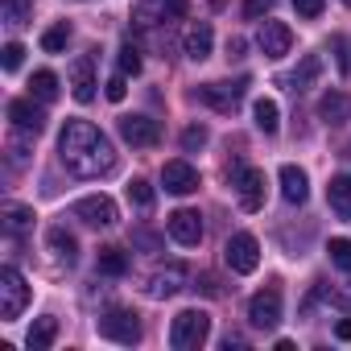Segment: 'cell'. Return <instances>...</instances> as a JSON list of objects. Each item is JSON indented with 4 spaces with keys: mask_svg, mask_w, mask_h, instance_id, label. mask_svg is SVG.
<instances>
[{
    "mask_svg": "<svg viewBox=\"0 0 351 351\" xmlns=\"http://www.w3.org/2000/svg\"><path fill=\"white\" fill-rule=\"evenodd\" d=\"M58 153L75 178H104L116 169V149L91 120H66L58 136Z\"/></svg>",
    "mask_w": 351,
    "mask_h": 351,
    "instance_id": "6da1fadb",
    "label": "cell"
},
{
    "mask_svg": "<svg viewBox=\"0 0 351 351\" xmlns=\"http://www.w3.org/2000/svg\"><path fill=\"white\" fill-rule=\"evenodd\" d=\"M207 335H211V314L207 310H182L178 318L169 322V347H178V351L203 347Z\"/></svg>",
    "mask_w": 351,
    "mask_h": 351,
    "instance_id": "7a4b0ae2",
    "label": "cell"
},
{
    "mask_svg": "<svg viewBox=\"0 0 351 351\" xmlns=\"http://www.w3.org/2000/svg\"><path fill=\"white\" fill-rule=\"evenodd\" d=\"M95 330H99L104 339H112V343H124V347L141 343V318H136V310H124V306L104 310V314L95 318Z\"/></svg>",
    "mask_w": 351,
    "mask_h": 351,
    "instance_id": "3957f363",
    "label": "cell"
},
{
    "mask_svg": "<svg viewBox=\"0 0 351 351\" xmlns=\"http://www.w3.org/2000/svg\"><path fill=\"white\" fill-rule=\"evenodd\" d=\"M25 306H29V285H25V277H21L13 265H5V269H0V318L13 322V318H21Z\"/></svg>",
    "mask_w": 351,
    "mask_h": 351,
    "instance_id": "277c9868",
    "label": "cell"
},
{
    "mask_svg": "<svg viewBox=\"0 0 351 351\" xmlns=\"http://www.w3.org/2000/svg\"><path fill=\"white\" fill-rule=\"evenodd\" d=\"M228 178L240 191V207L244 211H261L265 207V169H248V165H228Z\"/></svg>",
    "mask_w": 351,
    "mask_h": 351,
    "instance_id": "5b68a950",
    "label": "cell"
},
{
    "mask_svg": "<svg viewBox=\"0 0 351 351\" xmlns=\"http://www.w3.org/2000/svg\"><path fill=\"white\" fill-rule=\"evenodd\" d=\"M223 261H228V269L232 273H256V265H261V244H256V236L252 232H236L232 240H228V248H223Z\"/></svg>",
    "mask_w": 351,
    "mask_h": 351,
    "instance_id": "8992f818",
    "label": "cell"
},
{
    "mask_svg": "<svg viewBox=\"0 0 351 351\" xmlns=\"http://www.w3.org/2000/svg\"><path fill=\"white\" fill-rule=\"evenodd\" d=\"M248 322H252L256 330H273V326L281 322V289H277V285H265L261 293H252V302H248Z\"/></svg>",
    "mask_w": 351,
    "mask_h": 351,
    "instance_id": "52a82bcc",
    "label": "cell"
},
{
    "mask_svg": "<svg viewBox=\"0 0 351 351\" xmlns=\"http://www.w3.org/2000/svg\"><path fill=\"white\" fill-rule=\"evenodd\" d=\"M244 91H248V79H236V83H207V87H199L195 95H199L203 104H211L215 112H236L240 99H244Z\"/></svg>",
    "mask_w": 351,
    "mask_h": 351,
    "instance_id": "ba28073f",
    "label": "cell"
},
{
    "mask_svg": "<svg viewBox=\"0 0 351 351\" xmlns=\"http://www.w3.org/2000/svg\"><path fill=\"white\" fill-rule=\"evenodd\" d=\"M71 215L83 219L87 228H112V223H116V203H112L108 195H87V199H79V203L71 207Z\"/></svg>",
    "mask_w": 351,
    "mask_h": 351,
    "instance_id": "9c48e42d",
    "label": "cell"
},
{
    "mask_svg": "<svg viewBox=\"0 0 351 351\" xmlns=\"http://www.w3.org/2000/svg\"><path fill=\"white\" fill-rule=\"evenodd\" d=\"M120 136L132 149H153L161 141V124L153 116H120Z\"/></svg>",
    "mask_w": 351,
    "mask_h": 351,
    "instance_id": "30bf717a",
    "label": "cell"
},
{
    "mask_svg": "<svg viewBox=\"0 0 351 351\" xmlns=\"http://www.w3.org/2000/svg\"><path fill=\"white\" fill-rule=\"evenodd\" d=\"M161 182H165V191L169 195H195L199 191V169L191 165V161H165L161 165Z\"/></svg>",
    "mask_w": 351,
    "mask_h": 351,
    "instance_id": "8fae6325",
    "label": "cell"
},
{
    "mask_svg": "<svg viewBox=\"0 0 351 351\" xmlns=\"http://www.w3.org/2000/svg\"><path fill=\"white\" fill-rule=\"evenodd\" d=\"M165 228H169V236H173V240L186 244V248H195V244L203 240V215H199V211H191V207H178V211L165 219Z\"/></svg>",
    "mask_w": 351,
    "mask_h": 351,
    "instance_id": "7c38bea8",
    "label": "cell"
},
{
    "mask_svg": "<svg viewBox=\"0 0 351 351\" xmlns=\"http://www.w3.org/2000/svg\"><path fill=\"white\" fill-rule=\"evenodd\" d=\"M186 281H191V269L186 265H165V269H157L153 277H149V298H173L178 289H186Z\"/></svg>",
    "mask_w": 351,
    "mask_h": 351,
    "instance_id": "4fadbf2b",
    "label": "cell"
},
{
    "mask_svg": "<svg viewBox=\"0 0 351 351\" xmlns=\"http://www.w3.org/2000/svg\"><path fill=\"white\" fill-rule=\"evenodd\" d=\"M256 46L265 50V58H285V54H289V46H293V34H289V25H285V21H265V25H261Z\"/></svg>",
    "mask_w": 351,
    "mask_h": 351,
    "instance_id": "5bb4252c",
    "label": "cell"
},
{
    "mask_svg": "<svg viewBox=\"0 0 351 351\" xmlns=\"http://www.w3.org/2000/svg\"><path fill=\"white\" fill-rule=\"evenodd\" d=\"M9 120H13V128H21V132H29V136H38V132L46 128V112H42L34 99H13V104H9Z\"/></svg>",
    "mask_w": 351,
    "mask_h": 351,
    "instance_id": "9a60e30c",
    "label": "cell"
},
{
    "mask_svg": "<svg viewBox=\"0 0 351 351\" xmlns=\"http://www.w3.org/2000/svg\"><path fill=\"white\" fill-rule=\"evenodd\" d=\"M71 95L79 99V104H91L95 99V62L83 54V58H75V66H71Z\"/></svg>",
    "mask_w": 351,
    "mask_h": 351,
    "instance_id": "2e32d148",
    "label": "cell"
},
{
    "mask_svg": "<svg viewBox=\"0 0 351 351\" xmlns=\"http://www.w3.org/2000/svg\"><path fill=\"white\" fill-rule=\"evenodd\" d=\"M281 195H285V203H293V207H302V203L310 199V178H306V169L281 165Z\"/></svg>",
    "mask_w": 351,
    "mask_h": 351,
    "instance_id": "e0dca14e",
    "label": "cell"
},
{
    "mask_svg": "<svg viewBox=\"0 0 351 351\" xmlns=\"http://www.w3.org/2000/svg\"><path fill=\"white\" fill-rule=\"evenodd\" d=\"M211 42H215L211 25H207V21H199V25H191V29H186V38H182V50H186V58L203 62V58H211Z\"/></svg>",
    "mask_w": 351,
    "mask_h": 351,
    "instance_id": "ac0fdd59",
    "label": "cell"
},
{
    "mask_svg": "<svg viewBox=\"0 0 351 351\" xmlns=\"http://www.w3.org/2000/svg\"><path fill=\"white\" fill-rule=\"evenodd\" d=\"M326 203L339 219H351V173H335L326 186Z\"/></svg>",
    "mask_w": 351,
    "mask_h": 351,
    "instance_id": "d6986e66",
    "label": "cell"
},
{
    "mask_svg": "<svg viewBox=\"0 0 351 351\" xmlns=\"http://www.w3.org/2000/svg\"><path fill=\"white\" fill-rule=\"evenodd\" d=\"M54 339H58V318H38L34 326H29V335H25V343H29V351H46V347H54Z\"/></svg>",
    "mask_w": 351,
    "mask_h": 351,
    "instance_id": "ffe728a7",
    "label": "cell"
},
{
    "mask_svg": "<svg viewBox=\"0 0 351 351\" xmlns=\"http://www.w3.org/2000/svg\"><path fill=\"white\" fill-rule=\"evenodd\" d=\"M252 120H256V128H261L265 136H273V132L281 128V108H277V99H256V104H252Z\"/></svg>",
    "mask_w": 351,
    "mask_h": 351,
    "instance_id": "44dd1931",
    "label": "cell"
},
{
    "mask_svg": "<svg viewBox=\"0 0 351 351\" xmlns=\"http://www.w3.org/2000/svg\"><path fill=\"white\" fill-rule=\"evenodd\" d=\"M46 240H50V248H54V256H58V261H66V265H75V261H79V244H75V236H71L66 228H50V232H46Z\"/></svg>",
    "mask_w": 351,
    "mask_h": 351,
    "instance_id": "7402d4cb",
    "label": "cell"
},
{
    "mask_svg": "<svg viewBox=\"0 0 351 351\" xmlns=\"http://www.w3.org/2000/svg\"><path fill=\"white\" fill-rule=\"evenodd\" d=\"M95 269H99L104 277H124V273H128V252H124V248H99Z\"/></svg>",
    "mask_w": 351,
    "mask_h": 351,
    "instance_id": "603a6c76",
    "label": "cell"
},
{
    "mask_svg": "<svg viewBox=\"0 0 351 351\" xmlns=\"http://www.w3.org/2000/svg\"><path fill=\"white\" fill-rule=\"evenodd\" d=\"M318 116H322L326 124H339V120H347V116H351V99H347V95H339V91H330V95H322Z\"/></svg>",
    "mask_w": 351,
    "mask_h": 351,
    "instance_id": "cb8c5ba5",
    "label": "cell"
},
{
    "mask_svg": "<svg viewBox=\"0 0 351 351\" xmlns=\"http://www.w3.org/2000/svg\"><path fill=\"white\" fill-rule=\"evenodd\" d=\"M318 75H322V58H318V54H306V58H302V66L293 71V79H289V83H293V91H302V87H310Z\"/></svg>",
    "mask_w": 351,
    "mask_h": 351,
    "instance_id": "d4e9b609",
    "label": "cell"
},
{
    "mask_svg": "<svg viewBox=\"0 0 351 351\" xmlns=\"http://www.w3.org/2000/svg\"><path fill=\"white\" fill-rule=\"evenodd\" d=\"M29 91L42 99V104H50V99H58V75L54 71H38L34 79H29Z\"/></svg>",
    "mask_w": 351,
    "mask_h": 351,
    "instance_id": "484cf974",
    "label": "cell"
},
{
    "mask_svg": "<svg viewBox=\"0 0 351 351\" xmlns=\"http://www.w3.org/2000/svg\"><path fill=\"white\" fill-rule=\"evenodd\" d=\"M66 42H71V25H66V21H58V25H50V29L42 34V50H46V54H62Z\"/></svg>",
    "mask_w": 351,
    "mask_h": 351,
    "instance_id": "4316f807",
    "label": "cell"
},
{
    "mask_svg": "<svg viewBox=\"0 0 351 351\" xmlns=\"http://www.w3.org/2000/svg\"><path fill=\"white\" fill-rule=\"evenodd\" d=\"M128 203H132L136 211H153L157 195H153V186H149L145 178H132V182H128Z\"/></svg>",
    "mask_w": 351,
    "mask_h": 351,
    "instance_id": "83f0119b",
    "label": "cell"
},
{
    "mask_svg": "<svg viewBox=\"0 0 351 351\" xmlns=\"http://www.w3.org/2000/svg\"><path fill=\"white\" fill-rule=\"evenodd\" d=\"M326 252H330V265H335V269L351 273V240H347V236L330 240V244H326Z\"/></svg>",
    "mask_w": 351,
    "mask_h": 351,
    "instance_id": "f1b7e54d",
    "label": "cell"
},
{
    "mask_svg": "<svg viewBox=\"0 0 351 351\" xmlns=\"http://www.w3.org/2000/svg\"><path fill=\"white\" fill-rule=\"evenodd\" d=\"M34 13V0H5V25H25Z\"/></svg>",
    "mask_w": 351,
    "mask_h": 351,
    "instance_id": "f546056e",
    "label": "cell"
},
{
    "mask_svg": "<svg viewBox=\"0 0 351 351\" xmlns=\"http://www.w3.org/2000/svg\"><path fill=\"white\" fill-rule=\"evenodd\" d=\"M5 223H9L13 236H21L25 228H34V211H29V207H9V219H5Z\"/></svg>",
    "mask_w": 351,
    "mask_h": 351,
    "instance_id": "4dcf8cb0",
    "label": "cell"
},
{
    "mask_svg": "<svg viewBox=\"0 0 351 351\" xmlns=\"http://www.w3.org/2000/svg\"><path fill=\"white\" fill-rule=\"evenodd\" d=\"M120 75H141V50L136 46H120Z\"/></svg>",
    "mask_w": 351,
    "mask_h": 351,
    "instance_id": "1f68e13d",
    "label": "cell"
},
{
    "mask_svg": "<svg viewBox=\"0 0 351 351\" xmlns=\"http://www.w3.org/2000/svg\"><path fill=\"white\" fill-rule=\"evenodd\" d=\"M207 141H211V132H207L203 124H191V128L182 132V149H186V153H195V149H203Z\"/></svg>",
    "mask_w": 351,
    "mask_h": 351,
    "instance_id": "d6a6232c",
    "label": "cell"
},
{
    "mask_svg": "<svg viewBox=\"0 0 351 351\" xmlns=\"http://www.w3.org/2000/svg\"><path fill=\"white\" fill-rule=\"evenodd\" d=\"M124 79H128V75H112V79L104 83V95H108L112 104H120V99L128 95V83H124Z\"/></svg>",
    "mask_w": 351,
    "mask_h": 351,
    "instance_id": "836d02e7",
    "label": "cell"
},
{
    "mask_svg": "<svg viewBox=\"0 0 351 351\" xmlns=\"http://www.w3.org/2000/svg\"><path fill=\"white\" fill-rule=\"evenodd\" d=\"M0 54H5V58H0V62H5V71H17V66H21V58H25V46H21V42H9Z\"/></svg>",
    "mask_w": 351,
    "mask_h": 351,
    "instance_id": "e575fe53",
    "label": "cell"
},
{
    "mask_svg": "<svg viewBox=\"0 0 351 351\" xmlns=\"http://www.w3.org/2000/svg\"><path fill=\"white\" fill-rule=\"evenodd\" d=\"M273 9V0H244V17L248 21H256V17H265Z\"/></svg>",
    "mask_w": 351,
    "mask_h": 351,
    "instance_id": "d590c367",
    "label": "cell"
},
{
    "mask_svg": "<svg viewBox=\"0 0 351 351\" xmlns=\"http://www.w3.org/2000/svg\"><path fill=\"white\" fill-rule=\"evenodd\" d=\"M322 5H326V0H293V9H298L302 17H318V13H322Z\"/></svg>",
    "mask_w": 351,
    "mask_h": 351,
    "instance_id": "8d00e7d4",
    "label": "cell"
},
{
    "mask_svg": "<svg viewBox=\"0 0 351 351\" xmlns=\"http://www.w3.org/2000/svg\"><path fill=\"white\" fill-rule=\"evenodd\" d=\"M161 5H165L169 17H182V13H186V0H161Z\"/></svg>",
    "mask_w": 351,
    "mask_h": 351,
    "instance_id": "74e56055",
    "label": "cell"
},
{
    "mask_svg": "<svg viewBox=\"0 0 351 351\" xmlns=\"http://www.w3.org/2000/svg\"><path fill=\"white\" fill-rule=\"evenodd\" d=\"M199 281H203V293H211V298H215V293H219V281H215V277H211V273H203V277H199Z\"/></svg>",
    "mask_w": 351,
    "mask_h": 351,
    "instance_id": "f35d334b",
    "label": "cell"
},
{
    "mask_svg": "<svg viewBox=\"0 0 351 351\" xmlns=\"http://www.w3.org/2000/svg\"><path fill=\"white\" fill-rule=\"evenodd\" d=\"M228 54L240 58V54H244V38H232V42H228Z\"/></svg>",
    "mask_w": 351,
    "mask_h": 351,
    "instance_id": "ab89813d",
    "label": "cell"
},
{
    "mask_svg": "<svg viewBox=\"0 0 351 351\" xmlns=\"http://www.w3.org/2000/svg\"><path fill=\"white\" fill-rule=\"evenodd\" d=\"M132 240H136V244H145V248H157V240H153V236H149V232H136V236H132Z\"/></svg>",
    "mask_w": 351,
    "mask_h": 351,
    "instance_id": "60d3db41",
    "label": "cell"
},
{
    "mask_svg": "<svg viewBox=\"0 0 351 351\" xmlns=\"http://www.w3.org/2000/svg\"><path fill=\"white\" fill-rule=\"evenodd\" d=\"M335 335H339V339H351V318H343V322L335 326Z\"/></svg>",
    "mask_w": 351,
    "mask_h": 351,
    "instance_id": "b9f144b4",
    "label": "cell"
},
{
    "mask_svg": "<svg viewBox=\"0 0 351 351\" xmlns=\"http://www.w3.org/2000/svg\"><path fill=\"white\" fill-rule=\"evenodd\" d=\"M339 306H347V310H351V293H343V298H339Z\"/></svg>",
    "mask_w": 351,
    "mask_h": 351,
    "instance_id": "7bdbcfd3",
    "label": "cell"
},
{
    "mask_svg": "<svg viewBox=\"0 0 351 351\" xmlns=\"http://www.w3.org/2000/svg\"><path fill=\"white\" fill-rule=\"evenodd\" d=\"M343 5H347V9H351V0H343Z\"/></svg>",
    "mask_w": 351,
    "mask_h": 351,
    "instance_id": "ee69618b",
    "label": "cell"
},
{
    "mask_svg": "<svg viewBox=\"0 0 351 351\" xmlns=\"http://www.w3.org/2000/svg\"><path fill=\"white\" fill-rule=\"evenodd\" d=\"M347 157H351V153H347Z\"/></svg>",
    "mask_w": 351,
    "mask_h": 351,
    "instance_id": "f6af8a7d",
    "label": "cell"
}]
</instances>
